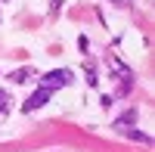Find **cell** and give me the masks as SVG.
Wrapping results in <instances>:
<instances>
[{"instance_id":"cell-1","label":"cell","mask_w":155,"mask_h":152,"mask_svg":"<svg viewBox=\"0 0 155 152\" xmlns=\"http://www.w3.org/2000/svg\"><path fill=\"white\" fill-rule=\"evenodd\" d=\"M71 81H74V74L68 68H53V71H47L44 78H41V87L53 93V90H59V87H68Z\"/></svg>"},{"instance_id":"cell-2","label":"cell","mask_w":155,"mask_h":152,"mask_svg":"<svg viewBox=\"0 0 155 152\" xmlns=\"http://www.w3.org/2000/svg\"><path fill=\"white\" fill-rule=\"evenodd\" d=\"M50 96H53L50 90H44V87H37V90H34V93H31V96H28V99L22 103V112H25V115H28V112H37L41 106H47V103H50Z\"/></svg>"},{"instance_id":"cell-3","label":"cell","mask_w":155,"mask_h":152,"mask_svg":"<svg viewBox=\"0 0 155 152\" xmlns=\"http://www.w3.org/2000/svg\"><path fill=\"white\" fill-rule=\"evenodd\" d=\"M28 78H31V68H16V71L9 74V81H12V84H25Z\"/></svg>"},{"instance_id":"cell-4","label":"cell","mask_w":155,"mask_h":152,"mask_svg":"<svg viewBox=\"0 0 155 152\" xmlns=\"http://www.w3.org/2000/svg\"><path fill=\"white\" fill-rule=\"evenodd\" d=\"M84 74H87V84L96 87V71H93V62H84Z\"/></svg>"},{"instance_id":"cell-5","label":"cell","mask_w":155,"mask_h":152,"mask_svg":"<svg viewBox=\"0 0 155 152\" xmlns=\"http://www.w3.org/2000/svg\"><path fill=\"white\" fill-rule=\"evenodd\" d=\"M134 118H137V115H134V112H124V115H121L118 121H115V127H124V124H130Z\"/></svg>"},{"instance_id":"cell-6","label":"cell","mask_w":155,"mask_h":152,"mask_svg":"<svg viewBox=\"0 0 155 152\" xmlns=\"http://www.w3.org/2000/svg\"><path fill=\"white\" fill-rule=\"evenodd\" d=\"M6 109H9V93H6V90H0V115H3Z\"/></svg>"},{"instance_id":"cell-7","label":"cell","mask_w":155,"mask_h":152,"mask_svg":"<svg viewBox=\"0 0 155 152\" xmlns=\"http://www.w3.org/2000/svg\"><path fill=\"white\" fill-rule=\"evenodd\" d=\"M127 137H130V140H143V143H149V137H146L143 131H130V134H127Z\"/></svg>"},{"instance_id":"cell-8","label":"cell","mask_w":155,"mask_h":152,"mask_svg":"<svg viewBox=\"0 0 155 152\" xmlns=\"http://www.w3.org/2000/svg\"><path fill=\"white\" fill-rule=\"evenodd\" d=\"M78 47H81V53H87V47H90V44H87V37H84V34L78 37Z\"/></svg>"},{"instance_id":"cell-9","label":"cell","mask_w":155,"mask_h":152,"mask_svg":"<svg viewBox=\"0 0 155 152\" xmlns=\"http://www.w3.org/2000/svg\"><path fill=\"white\" fill-rule=\"evenodd\" d=\"M50 9H53V12H59V9H62V0H50Z\"/></svg>"}]
</instances>
